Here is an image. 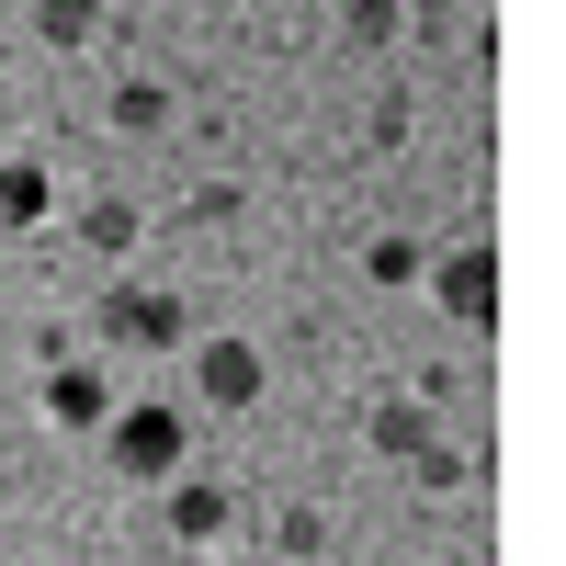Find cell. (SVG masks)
<instances>
[{"instance_id":"obj_1","label":"cell","mask_w":566,"mask_h":566,"mask_svg":"<svg viewBox=\"0 0 566 566\" xmlns=\"http://www.w3.org/2000/svg\"><path fill=\"white\" fill-rule=\"evenodd\" d=\"M103 453L125 464L136 488H170V476H181V408H159V397L103 408Z\"/></svg>"},{"instance_id":"obj_2","label":"cell","mask_w":566,"mask_h":566,"mask_svg":"<svg viewBox=\"0 0 566 566\" xmlns=\"http://www.w3.org/2000/svg\"><path fill=\"white\" fill-rule=\"evenodd\" d=\"M103 340L170 352V340H181V295H159V283H114V295H103Z\"/></svg>"},{"instance_id":"obj_3","label":"cell","mask_w":566,"mask_h":566,"mask_svg":"<svg viewBox=\"0 0 566 566\" xmlns=\"http://www.w3.org/2000/svg\"><path fill=\"white\" fill-rule=\"evenodd\" d=\"M419 283H431L464 328H499V250H453V261H431Z\"/></svg>"},{"instance_id":"obj_4","label":"cell","mask_w":566,"mask_h":566,"mask_svg":"<svg viewBox=\"0 0 566 566\" xmlns=\"http://www.w3.org/2000/svg\"><path fill=\"white\" fill-rule=\"evenodd\" d=\"M261 386H272V374H261L250 340H205V352H193V397H205V408L239 419V408H261Z\"/></svg>"},{"instance_id":"obj_5","label":"cell","mask_w":566,"mask_h":566,"mask_svg":"<svg viewBox=\"0 0 566 566\" xmlns=\"http://www.w3.org/2000/svg\"><path fill=\"white\" fill-rule=\"evenodd\" d=\"M45 408H57L69 431H103L114 397H103V374H91V363H57V374H45Z\"/></svg>"},{"instance_id":"obj_6","label":"cell","mask_w":566,"mask_h":566,"mask_svg":"<svg viewBox=\"0 0 566 566\" xmlns=\"http://www.w3.org/2000/svg\"><path fill=\"white\" fill-rule=\"evenodd\" d=\"M45 205H57V181H45V159H0V227H34Z\"/></svg>"},{"instance_id":"obj_7","label":"cell","mask_w":566,"mask_h":566,"mask_svg":"<svg viewBox=\"0 0 566 566\" xmlns=\"http://www.w3.org/2000/svg\"><path fill=\"white\" fill-rule=\"evenodd\" d=\"M34 34L45 45H91L103 34V0H34Z\"/></svg>"},{"instance_id":"obj_8","label":"cell","mask_w":566,"mask_h":566,"mask_svg":"<svg viewBox=\"0 0 566 566\" xmlns=\"http://www.w3.org/2000/svg\"><path fill=\"white\" fill-rule=\"evenodd\" d=\"M374 453H397V464H408V453H431V419L386 397V408H374Z\"/></svg>"},{"instance_id":"obj_9","label":"cell","mask_w":566,"mask_h":566,"mask_svg":"<svg viewBox=\"0 0 566 566\" xmlns=\"http://www.w3.org/2000/svg\"><path fill=\"white\" fill-rule=\"evenodd\" d=\"M114 125H125V136H159V125H170V91H159V80H125V91H114Z\"/></svg>"},{"instance_id":"obj_10","label":"cell","mask_w":566,"mask_h":566,"mask_svg":"<svg viewBox=\"0 0 566 566\" xmlns=\"http://www.w3.org/2000/svg\"><path fill=\"white\" fill-rule=\"evenodd\" d=\"M170 522L193 533V544H205V533H227V488H170Z\"/></svg>"},{"instance_id":"obj_11","label":"cell","mask_w":566,"mask_h":566,"mask_svg":"<svg viewBox=\"0 0 566 566\" xmlns=\"http://www.w3.org/2000/svg\"><path fill=\"white\" fill-rule=\"evenodd\" d=\"M80 227H91V250H136V205H125V193H103Z\"/></svg>"},{"instance_id":"obj_12","label":"cell","mask_w":566,"mask_h":566,"mask_svg":"<svg viewBox=\"0 0 566 566\" xmlns=\"http://www.w3.org/2000/svg\"><path fill=\"white\" fill-rule=\"evenodd\" d=\"M419 272H431V261H419L408 239H374V283H419Z\"/></svg>"},{"instance_id":"obj_13","label":"cell","mask_w":566,"mask_h":566,"mask_svg":"<svg viewBox=\"0 0 566 566\" xmlns=\"http://www.w3.org/2000/svg\"><path fill=\"white\" fill-rule=\"evenodd\" d=\"M0 34H12V12H0Z\"/></svg>"}]
</instances>
